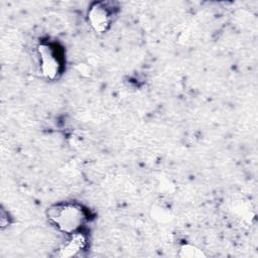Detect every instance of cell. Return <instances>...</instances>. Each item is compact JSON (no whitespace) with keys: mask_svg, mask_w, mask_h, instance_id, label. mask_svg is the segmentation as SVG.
<instances>
[{"mask_svg":"<svg viewBox=\"0 0 258 258\" xmlns=\"http://www.w3.org/2000/svg\"><path fill=\"white\" fill-rule=\"evenodd\" d=\"M112 8L109 2H96L88 10V21L97 33L108 30L112 22Z\"/></svg>","mask_w":258,"mask_h":258,"instance_id":"obj_3","label":"cell"},{"mask_svg":"<svg viewBox=\"0 0 258 258\" xmlns=\"http://www.w3.org/2000/svg\"><path fill=\"white\" fill-rule=\"evenodd\" d=\"M37 50L42 75L50 80L57 78L62 66V58L59 49L54 44L41 43Z\"/></svg>","mask_w":258,"mask_h":258,"instance_id":"obj_2","label":"cell"},{"mask_svg":"<svg viewBox=\"0 0 258 258\" xmlns=\"http://www.w3.org/2000/svg\"><path fill=\"white\" fill-rule=\"evenodd\" d=\"M48 219L61 232L75 234L87 221L86 211L76 203L56 204L48 209Z\"/></svg>","mask_w":258,"mask_h":258,"instance_id":"obj_1","label":"cell"},{"mask_svg":"<svg viewBox=\"0 0 258 258\" xmlns=\"http://www.w3.org/2000/svg\"><path fill=\"white\" fill-rule=\"evenodd\" d=\"M179 255L181 257H202L205 256V254L202 252V250L197 249L196 247L191 245H183L180 248Z\"/></svg>","mask_w":258,"mask_h":258,"instance_id":"obj_5","label":"cell"},{"mask_svg":"<svg viewBox=\"0 0 258 258\" xmlns=\"http://www.w3.org/2000/svg\"><path fill=\"white\" fill-rule=\"evenodd\" d=\"M71 239L68 241V243L64 244V246L60 249L59 256L61 257H71L75 256L77 253H79L81 250L84 249L86 246V238L83 234L80 232L72 234Z\"/></svg>","mask_w":258,"mask_h":258,"instance_id":"obj_4","label":"cell"}]
</instances>
